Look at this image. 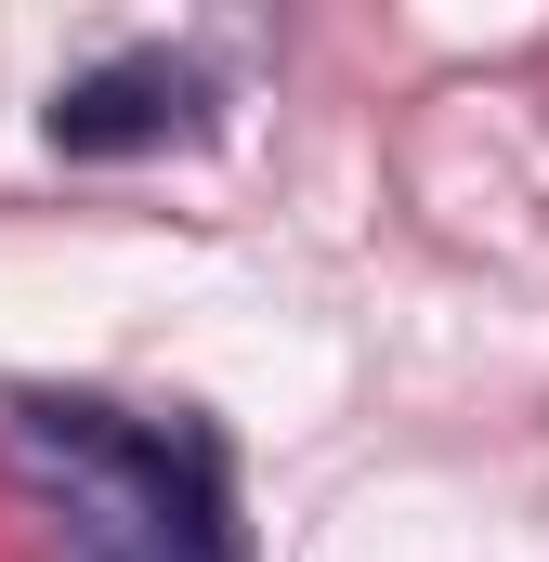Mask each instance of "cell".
I'll return each mask as SVG.
<instances>
[{
	"mask_svg": "<svg viewBox=\"0 0 549 562\" xmlns=\"http://www.w3.org/2000/svg\"><path fill=\"white\" fill-rule=\"evenodd\" d=\"M197 119H210V66H183V53H119V66H92V79L53 92V144H66V157L183 144Z\"/></svg>",
	"mask_w": 549,
	"mask_h": 562,
	"instance_id": "2",
	"label": "cell"
},
{
	"mask_svg": "<svg viewBox=\"0 0 549 562\" xmlns=\"http://www.w3.org/2000/svg\"><path fill=\"white\" fill-rule=\"evenodd\" d=\"M13 431L66 471L79 562H236L210 431H157V419H119V406H79V393H26Z\"/></svg>",
	"mask_w": 549,
	"mask_h": 562,
	"instance_id": "1",
	"label": "cell"
}]
</instances>
